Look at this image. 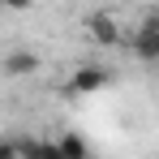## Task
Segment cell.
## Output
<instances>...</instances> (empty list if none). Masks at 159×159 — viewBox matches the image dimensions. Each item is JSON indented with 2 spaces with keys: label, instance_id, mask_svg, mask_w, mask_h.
Segmentation results:
<instances>
[{
  "label": "cell",
  "instance_id": "6da1fadb",
  "mask_svg": "<svg viewBox=\"0 0 159 159\" xmlns=\"http://www.w3.org/2000/svg\"><path fill=\"white\" fill-rule=\"evenodd\" d=\"M129 52L138 56L142 65H159V26H155V17H146V22L129 34Z\"/></svg>",
  "mask_w": 159,
  "mask_h": 159
},
{
  "label": "cell",
  "instance_id": "7a4b0ae2",
  "mask_svg": "<svg viewBox=\"0 0 159 159\" xmlns=\"http://www.w3.org/2000/svg\"><path fill=\"white\" fill-rule=\"evenodd\" d=\"M86 34H90L99 48H116V43H120V26H116V17L103 13V9L86 13Z\"/></svg>",
  "mask_w": 159,
  "mask_h": 159
},
{
  "label": "cell",
  "instance_id": "3957f363",
  "mask_svg": "<svg viewBox=\"0 0 159 159\" xmlns=\"http://www.w3.org/2000/svg\"><path fill=\"white\" fill-rule=\"evenodd\" d=\"M103 86H107V69H103V65H82L78 73L69 78L65 90H69V95H99Z\"/></svg>",
  "mask_w": 159,
  "mask_h": 159
},
{
  "label": "cell",
  "instance_id": "277c9868",
  "mask_svg": "<svg viewBox=\"0 0 159 159\" xmlns=\"http://www.w3.org/2000/svg\"><path fill=\"white\" fill-rule=\"evenodd\" d=\"M39 52H30V48H13V52H4L0 60V69L9 73V78H30V73H39Z\"/></svg>",
  "mask_w": 159,
  "mask_h": 159
},
{
  "label": "cell",
  "instance_id": "5b68a950",
  "mask_svg": "<svg viewBox=\"0 0 159 159\" xmlns=\"http://www.w3.org/2000/svg\"><path fill=\"white\" fill-rule=\"evenodd\" d=\"M13 142H17V155L22 159H60L56 142H43V138H13Z\"/></svg>",
  "mask_w": 159,
  "mask_h": 159
},
{
  "label": "cell",
  "instance_id": "8992f818",
  "mask_svg": "<svg viewBox=\"0 0 159 159\" xmlns=\"http://www.w3.org/2000/svg\"><path fill=\"white\" fill-rule=\"evenodd\" d=\"M56 146H60V159H90V146L82 142L78 133H60Z\"/></svg>",
  "mask_w": 159,
  "mask_h": 159
},
{
  "label": "cell",
  "instance_id": "52a82bcc",
  "mask_svg": "<svg viewBox=\"0 0 159 159\" xmlns=\"http://www.w3.org/2000/svg\"><path fill=\"white\" fill-rule=\"evenodd\" d=\"M0 159H22L17 155V142H0Z\"/></svg>",
  "mask_w": 159,
  "mask_h": 159
},
{
  "label": "cell",
  "instance_id": "ba28073f",
  "mask_svg": "<svg viewBox=\"0 0 159 159\" xmlns=\"http://www.w3.org/2000/svg\"><path fill=\"white\" fill-rule=\"evenodd\" d=\"M0 4H4V9H30L34 0H0Z\"/></svg>",
  "mask_w": 159,
  "mask_h": 159
},
{
  "label": "cell",
  "instance_id": "9c48e42d",
  "mask_svg": "<svg viewBox=\"0 0 159 159\" xmlns=\"http://www.w3.org/2000/svg\"><path fill=\"white\" fill-rule=\"evenodd\" d=\"M151 17H155V26H159V9H155V13H151Z\"/></svg>",
  "mask_w": 159,
  "mask_h": 159
}]
</instances>
